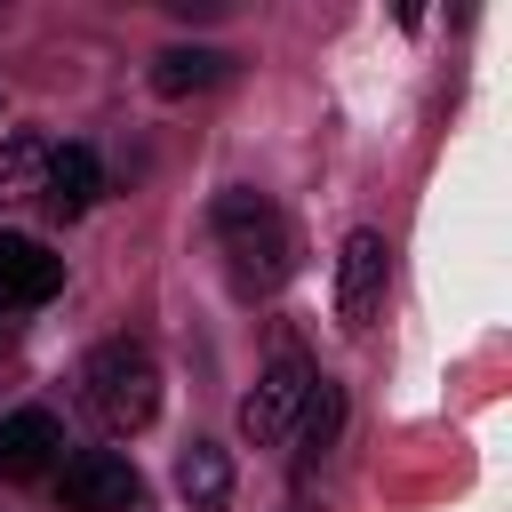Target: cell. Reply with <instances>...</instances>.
Wrapping results in <instances>:
<instances>
[{"label":"cell","mask_w":512,"mask_h":512,"mask_svg":"<svg viewBox=\"0 0 512 512\" xmlns=\"http://www.w3.org/2000/svg\"><path fill=\"white\" fill-rule=\"evenodd\" d=\"M312 368L296 360V352H280L256 384H248V400H240V432L256 440V448H288L296 440V416H304V400H312Z\"/></svg>","instance_id":"3"},{"label":"cell","mask_w":512,"mask_h":512,"mask_svg":"<svg viewBox=\"0 0 512 512\" xmlns=\"http://www.w3.org/2000/svg\"><path fill=\"white\" fill-rule=\"evenodd\" d=\"M176 488H184V504H192V512H216V504L232 496V464H224V448L192 440V448L176 456Z\"/></svg>","instance_id":"9"},{"label":"cell","mask_w":512,"mask_h":512,"mask_svg":"<svg viewBox=\"0 0 512 512\" xmlns=\"http://www.w3.org/2000/svg\"><path fill=\"white\" fill-rule=\"evenodd\" d=\"M80 408H88L104 432H144V424L160 416V368H152V352L128 344V336L96 344V352L80 360Z\"/></svg>","instance_id":"2"},{"label":"cell","mask_w":512,"mask_h":512,"mask_svg":"<svg viewBox=\"0 0 512 512\" xmlns=\"http://www.w3.org/2000/svg\"><path fill=\"white\" fill-rule=\"evenodd\" d=\"M48 136H32V128H16L8 144H0V200H40V176H48Z\"/></svg>","instance_id":"11"},{"label":"cell","mask_w":512,"mask_h":512,"mask_svg":"<svg viewBox=\"0 0 512 512\" xmlns=\"http://www.w3.org/2000/svg\"><path fill=\"white\" fill-rule=\"evenodd\" d=\"M224 72H232L224 48H168V56L152 64V88H160V96H192V88H216Z\"/></svg>","instance_id":"10"},{"label":"cell","mask_w":512,"mask_h":512,"mask_svg":"<svg viewBox=\"0 0 512 512\" xmlns=\"http://www.w3.org/2000/svg\"><path fill=\"white\" fill-rule=\"evenodd\" d=\"M96 192H104L96 152H88V144H56V152H48V176H40V208H48V216H88Z\"/></svg>","instance_id":"8"},{"label":"cell","mask_w":512,"mask_h":512,"mask_svg":"<svg viewBox=\"0 0 512 512\" xmlns=\"http://www.w3.org/2000/svg\"><path fill=\"white\" fill-rule=\"evenodd\" d=\"M56 496H64V512H136V504H144V480H136L128 456H112V448H80V456L64 464Z\"/></svg>","instance_id":"4"},{"label":"cell","mask_w":512,"mask_h":512,"mask_svg":"<svg viewBox=\"0 0 512 512\" xmlns=\"http://www.w3.org/2000/svg\"><path fill=\"white\" fill-rule=\"evenodd\" d=\"M64 288V256H48L24 232H0V304H48Z\"/></svg>","instance_id":"7"},{"label":"cell","mask_w":512,"mask_h":512,"mask_svg":"<svg viewBox=\"0 0 512 512\" xmlns=\"http://www.w3.org/2000/svg\"><path fill=\"white\" fill-rule=\"evenodd\" d=\"M384 280H392L384 232H352L344 256H336V320H344V328H368L376 304H384Z\"/></svg>","instance_id":"5"},{"label":"cell","mask_w":512,"mask_h":512,"mask_svg":"<svg viewBox=\"0 0 512 512\" xmlns=\"http://www.w3.org/2000/svg\"><path fill=\"white\" fill-rule=\"evenodd\" d=\"M208 224H216V248H224V264H232V280L248 296H264V288H280L296 272V232L264 192H216Z\"/></svg>","instance_id":"1"},{"label":"cell","mask_w":512,"mask_h":512,"mask_svg":"<svg viewBox=\"0 0 512 512\" xmlns=\"http://www.w3.org/2000/svg\"><path fill=\"white\" fill-rule=\"evenodd\" d=\"M64 456V424L48 408H16L0 416V480H40Z\"/></svg>","instance_id":"6"}]
</instances>
